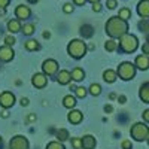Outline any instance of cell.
Listing matches in <instances>:
<instances>
[{"mask_svg": "<svg viewBox=\"0 0 149 149\" xmlns=\"http://www.w3.org/2000/svg\"><path fill=\"white\" fill-rule=\"evenodd\" d=\"M104 30L110 36V39H121L124 34L128 33V24L125 19H122L119 17H112L107 19Z\"/></svg>", "mask_w": 149, "mask_h": 149, "instance_id": "6da1fadb", "label": "cell"}, {"mask_svg": "<svg viewBox=\"0 0 149 149\" xmlns=\"http://www.w3.org/2000/svg\"><path fill=\"white\" fill-rule=\"evenodd\" d=\"M139 46V40H137V37H136L134 34H124L121 39H119V45H118V49L122 52H125V54H131L134 52L136 49H137Z\"/></svg>", "mask_w": 149, "mask_h": 149, "instance_id": "7a4b0ae2", "label": "cell"}, {"mask_svg": "<svg viewBox=\"0 0 149 149\" xmlns=\"http://www.w3.org/2000/svg\"><path fill=\"white\" fill-rule=\"evenodd\" d=\"M67 54H69L72 58H74V60L82 58V57L86 54V45H85V42L81 40V39H73V40H70L69 45H67Z\"/></svg>", "mask_w": 149, "mask_h": 149, "instance_id": "3957f363", "label": "cell"}, {"mask_svg": "<svg viewBox=\"0 0 149 149\" xmlns=\"http://www.w3.org/2000/svg\"><path fill=\"white\" fill-rule=\"evenodd\" d=\"M130 134L134 140L137 142H143V140H148L149 137V127L143 122H136L133 124V127L130 130Z\"/></svg>", "mask_w": 149, "mask_h": 149, "instance_id": "277c9868", "label": "cell"}, {"mask_svg": "<svg viewBox=\"0 0 149 149\" xmlns=\"http://www.w3.org/2000/svg\"><path fill=\"white\" fill-rule=\"evenodd\" d=\"M116 73H118V78H121L122 81H130L136 74V66L130 63V61H124V63L118 66Z\"/></svg>", "mask_w": 149, "mask_h": 149, "instance_id": "5b68a950", "label": "cell"}, {"mask_svg": "<svg viewBox=\"0 0 149 149\" xmlns=\"http://www.w3.org/2000/svg\"><path fill=\"white\" fill-rule=\"evenodd\" d=\"M42 70H43V73L46 74V76H54L55 73H58V63L52 58H48V60L43 61Z\"/></svg>", "mask_w": 149, "mask_h": 149, "instance_id": "8992f818", "label": "cell"}, {"mask_svg": "<svg viewBox=\"0 0 149 149\" xmlns=\"http://www.w3.org/2000/svg\"><path fill=\"white\" fill-rule=\"evenodd\" d=\"M9 149H29V140L24 136H15L9 142Z\"/></svg>", "mask_w": 149, "mask_h": 149, "instance_id": "52a82bcc", "label": "cell"}, {"mask_svg": "<svg viewBox=\"0 0 149 149\" xmlns=\"http://www.w3.org/2000/svg\"><path fill=\"white\" fill-rule=\"evenodd\" d=\"M15 103V95L12 94L10 91H5L0 94V106H2L3 109H9L12 107Z\"/></svg>", "mask_w": 149, "mask_h": 149, "instance_id": "ba28073f", "label": "cell"}, {"mask_svg": "<svg viewBox=\"0 0 149 149\" xmlns=\"http://www.w3.org/2000/svg\"><path fill=\"white\" fill-rule=\"evenodd\" d=\"M30 15H31V9H30L29 6H26V5H18V6L15 8V17H17V19L26 21V19L30 18Z\"/></svg>", "mask_w": 149, "mask_h": 149, "instance_id": "9c48e42d", "label": "cell"}, {"mask_svg": "<svg viewBox=\"0 0 149 149\" xmlns=\"http://www.w3.org/2000/svg\"><path fill=\"white\" fill-rule=\"evenodd\" d=\"M31 84L36 88H45L46 84H48V76L45 73H36L31 78Z\"/></svg>", "mask_w": 149, "mask_h": 149, "instance_id": "30bf717a", "label": "cell"}, {"mask_svg": "<svg viewBox=\"0 0 149 149\" xmlns=\"http://www.w3.org/2000/svg\"><path fill=\"white\" fill-rule=\"evenodd\" d=\"M14 55H15V52L10 46H8V45L0 46V61L8 63V61H10L12 58H14Z\"/></svg>", "mask_w": 149, "mask_h": 149, "instance_id": "8fae6325", "label": "cell"}, {"mask_svg": "<svg viewBox=\"0 0 149 149\" xmlns=\"http://www.w3.org/2000/svg\"><path fill=\"white\" fill-rule=\"evenodd\" d=\"M137 14L143 19L149 18V0H140L139 5H137Z\"/></svg>", "mask_w": 149, "mask_h": 149, "instance_id": "7c38bea8", "label": "cell"}, {"mask_svg": "<svg viewBox=\"0 0 149 149\" xmlns=\"http://www.w3.org/2000/svg\"><path fill=\"white\" fill-rule=\"evenodd\" d=\"M134 66L136 69H139V70H148L149 69V55H139L137 58H136L134 61Z\"/></svg>", "mask_w": 149, "mask_h": 149, "instance_id": "4fadbf2b", "label": "cell"}, {"mask_svg": "<svg viewBox=\"0 0 149 149\" xmlns=\"http://www.w3.org/2000/svg\"><path fill=\"white\" fill-rule=\"evenodd\" d=\"M72 81V73L69 70H60L57 73V82L60 85H69Z\"/></svg>", "mask_w": 149, "mask_h": 149, "instance_id": "5bb4252c", "label": "cell"}, {"mask_svg": "<svg viewBox=\"0 0 149 149\" xmlns=\"http://www.w3.org/2000/svg\"><path fill=\"white\" fill-rule=\"evenodd\" d=\"M95 145H97V142H95L94 136L86 134V136H84V137H82V149H94Z\"/></svg>", "mask_w": 149, "mask_h": 149, "instance_id": "9a60e30c", "label": "cell"}, {"mask_svg": "<svg viewBox=\"0 0 149 149\" xmlns=\"http://www.w3.org/2000/svg\"><path fill=\"white\" fill-rule=\"evenodd\" d=\"M139 97L143 103H149V82H145L140 90H139Z\"/></svg>", "mask_w": 149, "mask_h": 149, "instance_id": "2e32d148", "label": "cell"}, {"mask_svg": "<svg viewBox=\"0 0 149 149\" xmlns=\"http://www.w3.org/2000/svg\"><path fill=\"white\" fill-rule=\"evenodd\" d=\"M82 118H84V115L81 110H70V113L67 115V119L72 124H79L82 121Z\"/></svg>", "mask_w": 149, "mask_h": 149, "instance_id": "e0dca14e", "label": "cell"}, {"mask_svg": "<svg viewBox=\"0 0 149 149\" xmlns=\"http://www.w3.org/2000/svg\"><path fill=\"white\" fill-rule=\"evenodd\" d=\"M72 79H73L74 82L84 81V79H85V72H84V69H82V67H74V69L72 70Z\"/></svg>", "mask_w": 149, "mask_h": 149, "instance_id": "ac0fdd59", "label": "cell"}, {"mask_svg": "<svg viewBox=\"0 0 149 149\" xmlns=\"http://www.w3.org/2000/svg\"><path fill=\"white\" fill-rule=\"evenodd\" d=\"M8 30H9L10 33H18V31H21V30H22L21 21H19V19H10V21H8Z\"/></svg>", "mask_w": 149, "mask_h": 149, "instance_id": "d6986e66", "label": "cell"}, {"mask_svg": "<svg viewBox=\"0 0 149 149\" xmlns=\"http://www.w3.org/2000/svg\"><path fill=\"white\" fill-rule=\"evenodd\" d=\"M116 78H118V73H116L115 70L107 69V70H104V73H103V79H104L107 84H113V82L116 81Z\"/></svg>", "mask_w": 149, "mask_h": 149, "instance_id": "ffe728a7", "label": "cell"}, {"mask_svg": "<svg viewBox=\"0 0 149 149\" xmlns=\"http://www.w3.org/2000/svg\"><path fill=\"white\" fill-rule=\"evenodd\" d=\"M63 104H64V107H67V109H72V107H74L76 106V98H74L73 95H66L64 98H63Z\"/></svg>", "mask_w": 149, "mask_h": 149, "instance_id": "44dd1931", "label": "cell"}, {"mask_svg": "<svg viewBox=\"0 0 149 149\" xmlns=\"http://www.w3.org/2000/svg\"><path fill=\"white\" fill-rule=\"evenodd\" d=\"M104 48H106V51L113 52V51H116V49H118V42H116V40H113V39H109V40H106Z\"/></svg>", "mask_w": 149, "mask_h": 149, "instance_id": "7402d4cb", "label": "cell"}, {"mask_svg": "<svg viewBox=\"0 0 149 149\" xmlns=\"http://www.w3.org/2000/svg\"><path fill=\"white\" fill-rule=\"evenodd\" d=\"M70 137L69 136V131L66 130V128H60L58 131H57V139H58V142H64V140H67Z\"/></svg>", "mask_w": 149, "mask_h": 149, "instance_id": "603a6c76", "label": "cell"}, {"mask_svg": "<svg viewBox=\"0 0 149 149\" xmlns=\"http://www.w3.org/2000/svg\"><path fill=\"white\" fill-rule=\"evenodd\" d=\"M24 46H26V49H27V51H37V49L40 48V46H39V43H37L36 40H33V39L27 40Z\"/></svg>", "mask_w": 149, "mask_h": 149, "instance_id": "cb8c5ba5", "label": "cell"}, {"mask_svg": "<svg viewBox=\"0 0 149 149\" xmlns=\"http://www.w3.org/2000/svg\"><path fill=\"white\" fill-rule=\"evenodd\" d=\"M93 33H94V30H93V27H91V26H88V24H86V26H82V27H81V34H82L84 37H91V36H93Z\"/></svg>", "mask_w": 149, "mask_h": 149, "instance_id": "d4e9b609", "label": "cell"}, {"mask_svg": "<svg viewBox=\"0 0 149 149\" xmlns=\"http://www.w3.org/2000/svg\"><path fill=\"white\" fill-rule=\"evenodd\" d=\"M118 17L127 21V19L131 17V10H130L128 8H122V9H119V14H118Z\"/></svg>", "mask_w": 149, "mask_h": 149, "instance_id": "484cf974", "label": "cell"}, {"mask_svg": "<svg viewBox=\"0 0 149 149\" xmlns=\"http://www.w3.org/2000/svg\"><path fill=\"white\" fill-rule=\"evenodd\" d=\"M46 149H66V148H64L63 142L55 140V142H49V143L46 145Z\"/></svg>", "mask_w": 149, "mask_h": 149, "instance_id": "4316f807", "label": "cell"}, {"mask_svg": "<svg viewBox=\"0 0 149 149\" xmlns=\"http://www.w3.org/2000/svg\"><path fill=\"white\" fill-rule=\"evenodd\" d=\"M100 93H102V86L98 84H93L90 86V94L91 95H100Z\"/></svg>", "mask_w": 149, "mask_h": 149, "instance_id": "83f0119b", "label": "cell"}, {"mask_svg": "<svg viewBox=\"0 0 149 149\" xmlns=\"http://www.w3.org/2000/svg\"><path fill=\"white\" fill-rule=\"evenodd\" d=\"M21 31L26 34V36H30V34L34 33V26H33V24H24V27H22Z\"/></svg>", "mask_w": 149, "mask_h": 149, "instance_id": "f1b7e54d", "label": "cell"}, {"mask_svg": "<svg viewBox=\"0 0 149 149\" xmlns=\"http://www.w3.org/2000/svg\"><path fill=\"white\" fill-rule=\"evenodd\" d=\"M72 145H73L74 149H82V137H73Z\"/></svg>", "mask_w": 149, "mask_h": 149, "instance_id": "f546056e", "label": "cell"}, {"mask_svg": "<svg viewBox=\"0 0 149 149\" xmlns=\"http://www.w3.org/2000/svg\"><path fill=\"white\" fill-rule=\"evenodd\" d=\"M74 93H76V95H78L79 98H84V97L86 95V93H88V91H86V88H85V86H78V88H76V91H74Z\"/></svg>", "mask_w": 149, "mask_h": 149, "instance_id": "4dcf8cb0", "label": "cell"}, {"mask_svg": "<svg viewBox=\"0 0 149 149\" xmlns=\"http://www.w3.org/2000/svg\"><path fill=\"white\" fill-rule=\"evenodd\" d=\"M139 29L142 31H149V22H148V19H142L139 22Z\"/></svg>", "mask_w": 149, "mask_h": 149, "instance_id": "1f68e13d", "label": "cell"}, {"mask_svg": "<svg viewBox=\"0 0 149 149\" xmlns=\"http://www.w3.org/2000/svg\"><path fill=\"white\" fill-rule=\"evenodd\" d=\"M14 43H15V37H14V36H6V37H5V45L12 46Z\"/></svg>", "mask_w": 149, "mask_h": 149, "instance_id": "d6a6232c", "label": "cell"}, {"mask_svg": "<svg viewBox=\"0 0 149 149\" xmlns=\"http://www.w3.org/2000/svg\"><path fill=\"white\" fill-rule=\"evenodd\" d=\"M121 148H122V149H133L131 140H124V142L121 143Z\"/></svg>", "mask_w": 149, "mask_h": 149, "instance_id": "836d02e7", "label": "cell"}, {"mask_svg": "<svg viewBox=\"0 0 149 149\" xmlns=\"http://www.w3.org/2000/svg\"><path fill=\"white\" fill-rule=\"evenodd\" d=\"M63 10L66 12V14H72V12H73V6H72V3H66V5L63 6Z\"/></svg>", "mask_w": 149, "mask_h": 149, "instance_id": "e575fe53", "label": "cell"}, {"mask_svg": "<svg viewBox=\"0 0 149 149\" xmlns=\"http://www.w3.org/2000/svg\"><path fill=\"white\" fill-rule=\"evenodd\" d=\"M106 6H107L109 9H115V8H116V0H107Z\"/></svg>", "mask_w": 149, "mask_h": 149, "instance_id": "d590c367", "label": "cell"}, {"mask_svg": "<svg viewBox=\"0 0 149 149\" xmlns=\"http://www.w3.org/2000/svg\"><path fill=\"white\" fill-rule=\"evenodd\" d=\"M142 52H143L145 55H149V42L143 43V46H142Z\"/></svg>", "mask_w": 149, "mask_h": 149, "instance_id": "8d00e7d4", "label": "cell"}, {"mask_svg": "<svg viewBox=\"0 0 149 149\" xmlns=\"http://www.w3.org/2000/svg\"><path fill=\"white\" fill-rule=\"evenodd\" d=\"M93 10H94V12H100V10H102L100 2H98V3H93Z\"/></svg>", "mask_w": 149, "mask_h": 149, "instance_id": "74e56055", "label": "cell"}, {"mask_svg": "<svg viewBox=\"0 0 149 149\" xmlns=\"http://www.w3.org/2000/svg\"><path fill=\"white\" fill-rule=\"evenodd\" d=\"M142 116H143V121H145V122H149V109H146V110L143 112Z\"/></svg>", "mask_w": 149, "mask_h": 149, "instance_id": "f35d334b", "label": "cell"}, {"mask_svg": "<svg viewBox=\"0 0 149 149\" xmlns=\"http://www.w3.org/2000/svg\"><path fill=\"white\" fill-rule=\"evenodd\" d=\"M9 2H10V0H0V9H6Z\"/></svg>", "mask_w": 149, "mask_h": 149, "instance_id": "ab89813d", "label": "cell"}, {"mask_svg": "<svg viewBox=\"0 0 149 149\" xmlns=\"http://www.w3.org/2000/svg\"><path fill=\"white\" fill-rule=\"evenodd\" d=\"M118 102H119L121 104H124V103L127 102V97H125V95H119V97H118Z\"/></svg>", "mask_w": 149, "mask_h": 149, "instance_id": "60d3db41", "label": "cell"}, {"mask_svg": "<svg viewBox=\"0 0 149 149\" xmlns=\"http://www.w3.org/2000/svg\"><path fill=\"white\" fill-rule=\"evenodd\" d=\"M85 2H86V0H73V3H74V5H78V6L85 5Z\"/></svg>", "mask_w": 149, "mask_h": 149, "instance_id": "b9f144b4", "label": "cell"}, {"mask_svg": "<svg viewBox=\"0 0 149 149\" xmlns=\"http://www.w3.org/2000/svg\"><path fill=\"white\" fill-rule=\"evenodd\" d=\"M0 113H2V118H8V116H9V112H8V109H3L2 112H0Z\"/></svg>", "mask_w": 149, "mask_h": 149, "instance_id": "7bdbcfd3", "label": "cell"}, {"mask_svg": "<svg viewBox=\"0 0 149 149\" xmlns=\"http://www.w3.org/2000/svg\"><path fill=\"white\" fill-rule=\"evenodd\" d=\"M27 121H29V122H31V121H36V115H34V113H30V115L27 116Z\"/></svg>", "mask_w": 149, "mask_h": 149, "instance_id": "ee69618b", "label": "cell"}, {"mask_svg": "<svg viewBox=\"0 0 149 149\" xmlns=\"http://www.w3.org/2000/svg\"><path fill=\"white\" fill-rule=\"evenodd\" d=\"M21 104H22V106H27V104H29V98H24V97H22V98H21Z\"/></svg>", "mask_w": 149, "mask_h": 149, "instance_id": "f6af8a7d", "label": "cell"}, {"mask_svg": "<svg viewBox=\"0 0 149 149\" xmlns=\"http://www.w3.org/2000/svg\"><path fill=\"white\" fill-rule=\"evenodd\" d=\"M104 110H106V112H109V113H110V112L113 110V107H112V106H109V104H107V106H104Z\"/></svg>", "mask_w": 149, "mask_h": 149, "instance_id": "bcb514c9", "label": "cell"}, {"mask_svg": "<svg viewBox=\"0 0 149 149\" xmlns=\"http://www.w3.org/2000/svg\"><path fill=\"white\" fill-rule=\"evenodd\" d=\"M5 14H6V10L5 9H0V17H5Z\"/></svg>", "mask_w": 149, "mask_h": 149, "instance_id": "7dc6e473", "label": "cell"}, {"mask_svg": "<svg viewBox=\"0 0 149 149\" xmlns=\"http://www.w3.org/2000/svg\"><path fill=\"white\" fill-rule=\"evenodd\" d=\"M88 2H91V3H98L100 0H88Z\"/></svg>", "mask_w": 149, "mask_h": 149, "instance_id": "c3c4849f", "label": "cell"}, {"mask_svg": "<svg viewBox=\"0 0 149 149\" xmlns=\"http://www.w3.org/2000/svg\"><path fill=\"white\" fill-rule=\"evenodd\" d=\"M27 2H29V3H36L37 0H27Z\"/></svg>", "mask_w": 149, "mask_h": 149, "instance_id": "681fc988", "label": "cell"}, {"mask_svg": "<svg viewBox=\"0 0 149 149\" xmlns=\"http://www.w3.org/2000/svg\"><path fill=\"white\" fill-rule=\"evenodd\" d=\"M0 146H2V137H0Z\"/></svg>", "mask_w": 149, "mask_h": 149, "instance_id": "f907efd6", "label": "cell"}, {"mask_svg": "<svg viewBox=\"0 0 149 149\" xmlns=\"http://www.w3.org/2000/svg\"><path fill=\"white\" fill-rule=\"evenodd\" d=\"M148 145H149V137H148Z\"/></svg>", "mask_w": 149, "mask_h": 149, "instance_id": "816d5d0a", "label": "cell"}]
</instances>
